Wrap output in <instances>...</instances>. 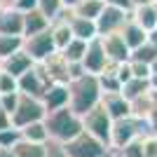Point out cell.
Instances as JSON below:
<instances>
[{
  "instance_id": "cell-4",
  "label": "cell",
  "mask_w": 157,
  "mask_h": 157,
  "mask_svg": "<svg viewBox=\"0 0 157 157\" xmlns=\"http://www.w3.org/2000/svg\"><path fill=\"white\" fill-rule=\"evenodd\" d=\"M63 150H66L68 157H105L110 148L82 129L75 138H71L68 143H63Z\"/></svg>"
},
{
  "instance_id": "cell-12",
  "label": "cell",
  "mask_w": 157,
  "mask_h": 157,
  "mask_svg": "<svg viewBox=\"0 0 157 157\" xmlns=\"http://www.w3.org/2000/svg\"><path fill=\"white\" fill-rule=\"evenodd\" d=\"M98 40H101L103 52H105V56H108L110 63H127V61L131 59V49L124 45V40H122L120 33H115V35H103V38H98Z\"/></svg>"
},
{
  "instance_id": "cell-26",
  "label": "cell",
  "mask_w": 157,
  "mask_h": 157,
  "mask_svg": "<svg viewBox=\"0 0 157 157\" xmlns=\"http://www.w3.org/2000/svg\"><path fill=\"white\" fill-rule=\"evenodd\" d=\"M103 5L105 2H101V0H80L78 5H75V10H73V14H75V17H85V19L96 21V17L101 14Z\"/></svg>"
},
{
  "instance_id": "cell-19",
  "label": "cell",
  "mask_w": 157,
  "mask_h": 157,
  "mask_svg": "<svg viewBox=\"0 0 157 157\" xmlns=\"http://www.w3.org/2000/svg\"><path fill=\"white\" fill-rule=\"evenodd\" d=\"M68 24H71V33H73V38L82 40V42H92V40H96V38H98L96 21H92V19H85V17H75V14L71 12V19H68Z\"/></svg>"
},
{
  "instance_id": "cell-50",
  "label": "cell",
  "mask_w": 157,
  "mask_h": 157,
  "mask_svg": "<svg viewBox=\"0 0 157 157\" xmlns=\"http://www.w3.org/2000/svg\"><path fill=\"white\" fill-rule=\"evenodd\" d=\"M152 127H155V131H157V108H155V115H152Z\"/></svg>"
},
{
  "instance_id": "cell-51",
  "label": "cell",
  "mask_w": 157,
  "mask_h": 157,
  "mask_svg": "<svg viewBox=\"0 0 157 157\" xmlns=\"http://www.w3.org/2000/svg\"><path fill=\"white\" fill-rule=\"evenodd\" d=\"M0 73H2V68H0Z\"/></svg>"
},
{
  "instance_id": "cell-42",
  "label": "cell",
  "mask_w": 157,
  "mask_h": 157,
  "mask_svg": "<svg viewBox=\"0 0 157 157\" xmlns=\"http://www.w3.org/2000/svg\"><path fill=\"white\" fill-rule=\"evenodd\" d=\"M7 127H12V117H10V115H7L2 108H0V131L7 129Z\"/></svg>"
},
{
  "instance_id": "cell-30",
  "label": "cell",
  "mask_w": 157,
  "mask_h": 157,
  "mask_svg": "<svg viewBox=\"0 0 157 157\" xmlns=\"http://www.w3.org/2000/svg\"><path fill=\"white\" fill-rule=\"evenodd\" d=\"M131 61H143V63L150 66L152 61H157V47H152L150 42H145L143 47H138L131 52Z\"/></svg>"
},
{
  "instance_id": "cell-3",
  "label": "cell",
  "mask_w": 157,
  "mask_h": 157,
  "mask_svg": "<svg viewBox=\"0 0 157 157\" xmlns=\"http://www.w3.org/2000/svg\"><path fill=\"white\" fill-rule=\"evenodd\" d=\"M155 131L152 122H145V120H138V117H124V120H115L113 122V129H110V145L113 150H122L124 145L134 143V141H141L145 134Z\"/></svg>"
},
{
  "instance_id": "cell-24",
  "label": "cell",
  "mask_w": 157,
  "mask_h": 157,
  "mask_svg": "<svg viewBox=\"0 0 157 157\" xmlns=\"http://www.w3.org/2000/svg\"><path fill=\"white\" fill-rule=\"evenodd\" d=\"M87 45L89 42H82V40L73 38L68 45L61 49V56H63L68 63H82V59H85V52H87Z\"/></svg>"
},
{
  "instance_id": "cell-46",
  "label": "cell",
  "mask_w": 157,
  "mask_h": 157,
  "mask_svg": "<svg viewBox=\"0 0 157 157\" xmlns=\"http://www.w3.org/2000/svg\"><path fill=\"white\" fill-rule=\"evenodd\" d=\"M14 5V0H0V10H10Z\"/></svg>"
},
{
  "instance_id": "cell-16",
  "label": "cell",
  "mask_w": 157,
  "mask_h": 157,
  "mask_svg": "<svg viewBox=\"0 0 157 157\" xmlns=\"http://www.w3.org/2000/svg\"><path fill=\"white\" fill-rule=\"evenodd\" d=\"M40 101H42V105H45L47 113L68 108V85H49Z\"/></svg>"
},
{
  "instance_id": "cell-32",
  "label": "cell",
  "mask_w": 157,
  "mask_h": 157,
  "mask_svg": "<svg viewBox=\"0 0 157 157\" xmlns=\"http://www.w3.org/2000/svg\"><path fill=\"white\" fill-rule=\"evenodd\" d=\"M141 150L143 157H157V131H150L141 138Z\"/></svg>"
},
{
  "instance_id": "cell-53",
  "label": "cell",
  "mask_w": 157,
  "mask_h": 157,
  "mask_svg": "<svg viewBox=\"0 0 157 157\" xmlns=\"http://www.w3.org/2000/svg\"><path fill=\"white\" fill-rule=\"evenodd\" d=\"M155 2H157V0H155Z\"/></svg>"
},
{
  "instance_id": "cell-6",
  "label": "cell",
  "mask_w": 157,
  "mask_h": 157,
  "mask_svg": "<svg viewBox=\"0 0 157 157\" xmlns=\"http://www.w3.org/2000/svg\"><path fill=\"white\" fill-rule=\"evenodd\" d=\"M82 129H85L87 134H92L94 138H98L101 143L108 145V141H110V129H113V120H110V115L101 108V103L82 117ZM108 148H110V145H108Z\"/></svg>"
},
{
  "instance_id": "cell-31",
  "label": "cell",
  "mask_w": 157,
  "mask_h": 157,
  "mask_svg": "<svg viewBox=\"0 0 157 157\" xmlns=\"http://www.w3.org/2000/svg\"><path fill=\"white\" fill-rule=\"evenodd\" d=\"M17 143H21V131L17 129V127H7V129L0 131V148L12 150Z\"/></svg>"
},
{
  "instance_id": "cell-34",
  "label": "cell",
  "mask_w": 157,
  "mask_h": 157,
  "mask_svg": "<svg viewBox=\"0 0 157 157\" xmlns=\"http://www.w3.org/2000/svg\"><path fill=\"white\" fill-rule=\"evenodd\" d=\"M129 71H131V78L150 80V66L143 63V61H131V59H129Z\"/></svg>"
},
{
  "instance_id": "cell-49",
  "label": "cell",
  "mask_w": 157,
  "mask_h": 157,
  "mask_svg": "<svg viewBox=\"0 0 157 157\" xmlns=\"http://www.w3.org/2000/svg\"><path fill=\"white\" fill-rule=\"evenodd\" d=\"M105 157H120V152H117V150H113V148H110V150H108V155H105Z\"/></svg>"
},
{
  "instance_id": "cell-28",
  "label": "cell",
  "mask_w": 157,
  "mask_h": 157,
  "mask_svg": "<svg viewBox=\"0 0 157 157\" xmlns=\"http://www.w3.org/2000/svg\"><path fill=\"white\" fill-rule=\"evenodd\" d=\"M17 157H45V145H35V143H26L21 141L12 148Z\"/></svg>"
},
{
  "instance_id": "cell-36",
  "label": "cell",
  "mask_w": 157,
  "mask_h": 157,
  "mask_svg": "<svg viewBox=\"0 0 157 157\" xmlns=\"http://www.w3.org/2000/svg\"><path fill=\"white\" fill-rule=\"evenodd\" d=\"M120 157H143V150H141V141H134V143L124 145L122 150H117Z\"/></svg>"
},
{
  "instance_id": "cell-52",
  "label": "cell",
  "mask_w": 157,
  "mask_h": 157,
  "mask_svg": "<svg viewBox=\"0 0 157 157\" xmlns=\"http://www.w3.org/2000/svg\"><path fill=\"white\" fill-rule=\"evenodd\" d=\"M101 2H103V0H101Z\"/></svg>"
},
{
  "instance_id": "cell-14",
  "label": "cell",
  "mask_w": 157,
  "mask_h": 157,
  "mask_svg": "<svg viewBox=\"0 0 157 157\" xmlns=\"http://www.w3.org/2000/svg\"><path fill=\"white\" fill-rule=\"evenodd\" d=\"M71 10H63L59 14V19L52 21V26H49V33H52V40H54V47H56V52H61L68 42L73 40V33H71Z\"/></svg>"
},
{
  "instance_id": "cell-37",
  "label": "cell",
  "mask_w": 157,
  "mask_h": 157,
  "mask_svg": "<svg viewBox=\"0 0 157 157\" xmlns=\"http://www.w3.org/2000/svg\"><path fill=\"white\" fill-rule=\"evenodd\" d=\"M45 157H68L63 150V145L61 143H54V141H49V143L45 145Z\"/></svg>"
},
{
  "instance_id": "cell-7",
  "label": "cell",
  "mask_w": 157,
  "mask_h": 157,
  "mask_svg": "<svg viewBox=\"0 0 157 157\" xmlns=\"http://www.w3.org/2000/svg\"><path fill=\"white\" fill-rule=\"evenodd\" d=\"M129 14L124 10H117V7H110V5H103L101 14L96 17V31H98V38L103 35H115L124 28V24L129 21Z\"/></svg>"
},
{
  "instance_id": "cell-15",
  "label": "cell",
  "mask_w": 157,
  "mask_h": 157,
  "mask_svg": "<svg viewBox=\"0 0 157 157\" xmlns=\"http://www.w3.org/2000/svg\"><path fill=\"white\" fill-rule=\"evenodd\" d=\"M129 108H131V117L152 122V115H155V108H157V94L152 92V89L145 92V94H141L138 98L129 101Z\"/></svg>"
},
{
  "instance_id": "cell-35",
  "label": "cell",
  "mask_w": 157,
  "mask_h": 157,
  "mask_svg": "<svg viewBox=\"0 0 157 157\" xmlns=\"http://www.w3.org/2000/svg\"><path fill=\"white\" fill-rule=\"evenodd\" d=\"M17 103H19V92L17 94H0V108L12 117V113L17 110Z\"/></svg>"
},
{
  "instance_id": "cell-1",
  "label": "cell",
  "mask_w": 157,
  "mask_h": 157,
  "mask_svg": "<svg viewBox=\"0 0 157 157\" xmlns=\"http://www.w3.org/2000/svg\"><path fill=\"white\" fill-rule=\"evenodd\" d=\"M101 87L96 75H82V78L68 82V108L75 115L85 117L89 110H94L101 103Z\"/></svg>"
},
{
  "instance_id": "cell-21",
  "label": "cell",
  "mask_w": 157,
  "mask_h": 157,
  "mask_svg": "<svg viewBox=\"0 0 157 157\" xmlns=\"http://www.w3.org/2000/svg\"><path fill=\"white\" fill-rule=\"evenodd\" d=\"M129 17L143 31H148V33L155 31L157 28V2H150V5H143V7H134Z\"/></svg>"
},
{
  "instance_id": "cell-22",
  "label": "cell",
  "mask_w": 157,
  "mask_h": 157,
  "mask_svg": "<svg viewBox=\"0 0 157 157\" xmlns=\"http://www.w3.org/2000/svg\"><path fill=\"white\" fill-rule=\"evenodd\" d=\"M120 35H122L124 45L129 47L131 52H134V49H138V47H143L145 42H148V31H143L138 24H134V21H131V17H129V21L124 24V28L120 31Z\"/></svg>"
},
{
  "instance_id": "cell-9",
  "label": "cell",
  "mask_w": 157,
  "mask_h": 157,
  "mask_svg": "<svg viewBox=\"0 0 157 157\" xmlns=\"http://www.w3.org/2000/svg\"><path fill=\"white\" fill-rule=\"evenodd\" d=\"M17 82H19V94H26V96H35V98H42L45 89L49 87V80L45 78V73H42V68H40L38 63L33 66L31 71L24 73V75H21Z\"/></svg>"
},
{
  "instance_id": "cell-11",
  "label": "cell",
  "mask_w": 157,
  "mask_h": 157,
  "mask_svg": "<svg viewBox=\"0 0 157 157\" xmlns=\"http://www.w3.org/2000/svg\"><path fill=\"white\" fill-rule=\"evenodd\" d=\"M110 63L108 56L103 52V45H101V40H92L89 45H87V52H85V59H82V66H85V73L87 75H101L105 71V66Z\"/></svg>"
},
{
  "instance_id": "cell-13",
  "label": "cell",
  "mask_w": 157,
  "mask_h": 157,
  "mask_svg": "<svg viewBox=\"0 0 157 157\" xmlns=\"http://www.w3.org/2000/svg\"><path fill=\"white\" fill-rule=\"evenodd\" d=\"M101 108L110 115L113 122H115V120H124V117H129V115H131L129 101H127L120 92H115V94H103V96H101Z\"/></svg>"
},
{
  "instance_id": "cell-25",
  "label": "cell",
  "mask_w": 157,
  "mask_h": 157,
  "mask_svg": "<svg viewBox=\"0 0 157 157\" xmlns=\"http://www.w3.org/2000/svg\"><path fill=\"white\" fill-rule=\"evenodd\" d=\"M145 92H150V80H138V78H131L129 82H124L122 89H120V94H122L127 101H134V98H138Z\"/></svg>"
},
{
  "instance_id": "cell-47",
  "label": "cell",
  "mask_w": 157,
  "mask_h": 157,
  "mask_svg": "<svg viewBox=\"0 0 157 157\" xmlns=\"http://www.w3.org/2000/svg\"><path fill=\"white\" fill-rule=\"evenodd\" d=\"M0 157H17L14 150H7V148H0Z\"/></svg>"
},
{
  "instance_id": "cell-10",
  "label": "cell",
  "mask_w": 157,
  "mask_h": 157,
  "mask_svg": "<svg viewBox=\"0 0 157 157\" xmlns=\"http://www.w3.org/2000/svg\"><path fill=\"white\" fill-rule=\"evenodd\" d=\"M45 73V78L49 80V85H68V61L61 56V52H54L49 59H45L42 63H38Z\"/></svg>"
},
{
  "instance_id": "cell-40",
  "label": "cell",
  "mask_w": 157,
  "mask_h": 157,
  "mask_svg": "<svg viewBox=\"0 0 157 157\" xmlns=\"http://www.w3.org/2000/svg\"><path fill=\"white\" fill-rule=\"evenodd\" d=\"M82 75H87L82 63H68V78H71V82L78 80V78H82Z\"/></svg>"
},
{
  "instance_id": "cell-2",
  "label": "cell",
  "mask_w": 157,
  "mask_h": 157,
  "mask_svg": "<svg viewBox=\"0 0 157 157\" xmlns=\"http://www.w3.org/2000/svg\"><path fill=\"white\" fill-rule=\"evenodd\" d=\"M45 127H47V134H49V141L63 145L82 131V117L75 115L71 108H61V110L45 115Z\"/></svg>"
},
{
  "instance_id": "cell-48",
  "label": "cell",
  "mask_w": 157,
  "mask_h": 157,
  "mask_svg": "<svg viewBox=\"0 0 157 157\" xmlns=\"http://www.w3.org/2000/svg\"><path fill=\"white\" fill-rule=\"evenodd\" d=\"M157 75V61H152L150 63V78H155Z\"/></svg>"
},
{
  "instance_id": "cell-44",
  "label": "cell",
  "mask_w": 157,
  "mask_h": 157,
  "mask_svg": "<svg viewBox=\"0 0 157 157\" xmlns=\"http://www.w3.org/2000/svg\"><path fill=\"white\" fill-rule=\"evenodd\" d=\"M150 2H155V0H131V10H134V7H143V5H150Z\"/></svg>"
},
{
  "instance_id": "cell-20",
  "label": "cell",
  "mask_w": 157,
  "mask_h": 157,
  "mask_svg": "<svg viewBox=\"0 0 157 157\" xmlns=\"http://www.w3.org/2000/svg\"><path fill=\"white\" fill-rule=\"evenodd\" d=\"M49 26H52V21L40 10H31V12L24 14V33H21V38H31V35L45 33V31H49Z\"/></svg>"
},
{
  "instance_id": "cell-23",
  "label": "cell",
  "mask_w": 157,
  "mask_h": 157,
  "mask_svg": "<svg viewBox=\"0 0 157 157\" xmlns=\"http://www.w3.org/2000/svg\"><path fill=\"white\" fill-rule=\"evenodd\" d=\"M19 131H21V141H26V143H35V145H47L49 143V134H47L45 120L31 122V124L21 127Z\"/></svg>"
},
{
  "instance_id": "cell-39",
  "label": "cell",
  "mask_w": 157,
  "mask_h": 157,
  "mask_svg": "<svg viewBox=\"0 0 157 157\" xmlns=\"http://www.w3.org/2000/svg\"><path fill=\"white\" fill-rule=\"evenodd\" d=\"M117 80H120V85H124V82H129V80H131L129 61H127V63H117Z\"/></svg>"
},
{
  "instance_id": "cell-43",
  "label": "cell",
  "mask_w": 157,
  "mask_h": 157,
  "mask_svg": "<svg viewBox=\"0 0 157 157\" xmlns=\"http://www.w3.org/2000/svg\"><path fill=\"white\" fill-rule=\"evenodd\" d=\"M78 2H80V0H61V5H63V10H71V12L75 10V5H78Z\"/></svg>"
},
{
  "instance_id": "cell-38",
  "label": "cell",
  "mask_w": 157,
  "mask_h": 157,
  "mask_svg": "<svg viewBox=\"0 0 157 157\" xmlns=\"http://www.w3.org/2000/svg\"><path fill=\"white\" fill-rule=\"evenodd\" d=\"M12 7L17 10V12L26 14V12H31V10H38V0H14Z\"/></svg>"
},
{
  "instance_id": "cell-29",
  "label": "cell",
  "mask_w": 157,
  "mask_h": 157,
  "mask_svg": "<svg viewBox=\"0 0 157 157\" xmlns=\"http://www.w3.org/2000/svg\"><path fill=\"white\" fill-rule=\"evenodd\" d=\"M38 10L49 21H54V19H59V14L63 12V5H61V0H38Z\"/></svg>"
},
{
  "instance_id": "cell-45",
  "label": "cell",
  "mask_w": 157,
  "mask_h": 157,
  "mask_svg": "<svg viewBox=\"0 0 157 157\" xmlns=\"http://www.w3.org/2000/svg\"><path fill=\"white\" fill-rule=\"evenodd\" d=\"M148 42H150L152 47H157V28H155V31H150V33H148Z\"/></svg>"
},
{
  "instance_id": "cell-33",
  "label": "cell",
  "mask_w": 157,
  "mask_h": 157,
  "mask_svg": "<svg viewBox=\"0 0 157 157\" xmlns=\"http://www.w3.org/2000/svg\"><path fill=\"white\" fill-rule=\"evenodd\" d=\"M19 92V82L12 78L10 73H0V94H17Z\"/></svg>"
},
{
  "instance_id": "cell-17",
  "label": "cell",
  "mask_w": 157,
  "mask_h": 157,
  "mask_svg": "<svg viewBox=\"0 0 157 157\" xmlns=\"http://www.w3.org/2000/svg\"><path fill=\"white\" fill-rule=\"evenodd\" d=\"M33 66H35V63H33V59L28 56L26 52H24V49L14 52L12 56H7L5 61H0V68H2V73H10V75H12V78H17V80H19L26 71H31Z\"/></svg>"
},
{
  "instance_id": "cell-27",
  "label": "cell",
  "mask_w": 157,
  "mask_h": 157,
  "mask_svg": "<svg viewBox=\"0 0 157 157\" xmlns=\"http://www.w3.org/2000/svg\"><path fill=\"white\" fill-rule=\"evenodd\" d=\"M24 45V38L17 35H0V61H5L7 56H12L14 52H19Z\"/></svg>"
},
{
  "instance_id": "cell-5",
  "label": "cell",
  "mask_w": 157,
  "mask_h": 157,
  "mask_svg": "<svg viewBox=\"0 0 157 157\" xmlns=\"http://www.w3.org/2000/svg\"><path fill=\"white\" fill-rule=\"evenodd\" d=\"M47 110L42 101L35 96H26V94H19V103H17V110L12 113V127L21 129V127L31 124V122H40L45 120Z\"/></svg>"
},
{
  "instance_id": "cell-18",
  "label": "cell",
  "mask_w": 157,
  "mask_h": 157,
  "mask_svg": "<svg viewBox=\"0 0 157 157\" xmlns=\"http://www.w3.org/2000/svg\"><path fill=\"white\" fill-rule=\"evenodd\" d=\"M24 33V14L17 12L14 7L0 10V35H17L21 38Z\"/></svg>"
},
{
  "instance_id": "cell-8",
  "label": "cell",
  "mask_w": 157,
  "mask_h": 157,
  "mask_svg": "<svg viewBox=\"0 0 157 157\" xmlns=\"http://www.w3.org/2000/svg\"><path fill=\"white\" fill-rule=\"evenodd\" d=\"M21 49L33 59V63H42L45 59H49V56L56 52L54 40H52V33H49V31L38 33V35H31V38H24Z\"/></svg>"
},
{
  "instance_id": "cell-41",
  "label": "cell",
  "mask_w": 157,
  "mask_h": 157,
  "mask_svg": "<svg viewBox=\"0 0 157 157\" xmlns=\"http://www.w3.org/2000/svg\"><path fill=\"white\" fill-rule=\"evenodd\" d=\"M105 5L117 7V10H124V12H131V0H103Z\"/></svg>"
}]
</instances>
